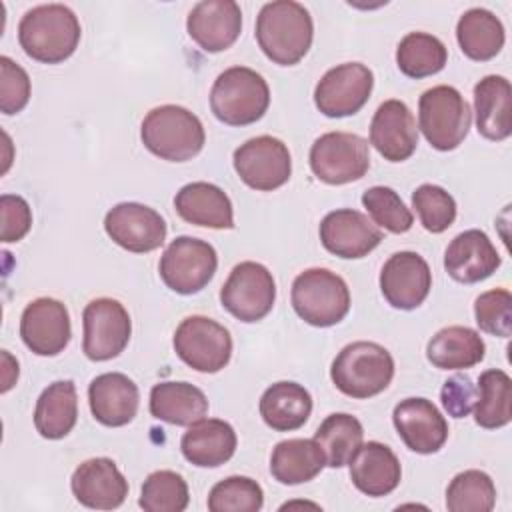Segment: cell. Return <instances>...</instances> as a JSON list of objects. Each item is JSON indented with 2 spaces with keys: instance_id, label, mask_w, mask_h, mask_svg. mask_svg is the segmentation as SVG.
Wrapping results in <instances>:
<instances>
[{
  "instance_id": "cell-1",
  "label": "cell",
  "mask_w": 512,
  "mask_h": 512,
  "mask_svg": "<svg viewBox=\"0 0 512 512\" xmlns=\"http://www.w3.org/2000/svg\"><path fill=\"white\" fill-rule=\"evenodd\" d=\"M254 34L268 60L280 66H294L312 46L314 22L300 2L274 0L260 8Z\"/></svg>"
},
{
  "instance_id": "cell-2",
  "label": "cell",
  "mask_w": 512,
  "mask_h": 512,
  "mask_svg": "<svg viewBox=\"0 0 512 512\" xmlns=\"http://www.w3.org/2000/svg\"><path fill=\"white\" fill-rule=\"evenodd\" d=\"M78 16L64 4L30 8L18 24L20 48L36 62L60 64L74 54L80 42Z\"/></svg>"
},
{
  "instance_id": "cell-3",
  "label": "cell",
  "mask_w": 512,
  "mask_h": 512,
  "mask_svg": "<svg viewBox=\"0 0 512 512\" xmlns=\"http://www.w3.org/2000/svg\"><path fill=\"white\" fill-rule=\"evenodd\" d=\"M140 138L148 152L168 162L192 160L206 142L200 118L178 104L152 108L142 120Z\"/></svg>"
},
{
  "instance_id": "cell-4",
  "label": "cell",
  "mask_w": 512,
  "mask_h": 512,
  "mask_svg": "<svg viewBox=\"0 0 512 512\" xmlns=\"http://www.w3.org/2000/svg\"><path fill=\"white\" fill-rule=\"evenodd\" d=\"M330 378L344 396L366 400L388 388L394 378V358L384 346L358 340L336 354Z\"/></svg>"
},
{
  "instance_id": "cell-5",
  "label": "cell",
  "mask_w": 512,
  "mask_h": 512,
  "mask_svg": "<svg viewBox=\"0 0 512 512\" xmlns=\"http://www.w3.org/2000/svg\"><path fill=\"white\" fill-rule=\"evenodd\" d=\"M270 104L266 80L248 66L226 68L212 84L210 110L228 126L258 122Z\"/></svg>"
},
{
  "instance_id": "cell-6",
  "label": "cell",
  "mask_w": 512,
  "mask_h": 512,
  "mask_svg": "<svg viewBox=\"0 0 512 512\" xmlns=\"http://www.w3.org/2000/svg\"><path fill=\"white\" fill-rule=\"evenodd\" d=\"M290 300L294 312L316 328L342 322L350 310L348 284L328 268H308L300 272L292 282Z\"/></svg>"
},
{
  "instance_id": "cell-7",
  "label": "cell",
  "mask_w": 512,
  "mask_h": 512,
  "mask_svg": "<svg viewBox=\"0 0 512 512\" xmlns=\"http://www.w3.org/2000/svg\"><path fill=\"white\" fill-rule=\"evenodd\" d=\"M472 112L464 96L448 84L432 86L418 100V128L440 152L458 148L468 136Z\"/></svg>"
},
{
  "instance_id": "cell-8",
  "label": "cell",
  "mask_w": 512,
  "mask_h": 512,
  "mask_svg": "<svg viewBox=\"0 0 512 512\" xmlns=\"http://www.w3.org/2000/svg\"><path fill=\"white\" fill-rule=\"evenodd\" d=\"M314 176L330 186L360 180L370 168L368 140L352 132H326L310 148Z\"/></svg>"
},
{
  "instance_id": "cell-9",
  "label": "cell",
  "mask_w": 512,
  "mask_h": 512,
  "mask_svg": "<svg viewBox=\"0 0 512 512\" xmlns=\"http://www.w3.org/2000/svg\"><path fill=\"white\" fill-rule=\"evenodd\" d=\"M218 268V254L206 240L178 236L164 250L158 272L162 282L176 294L190 296L200 292Z\"/></svg>"
},
{
  "instance_id": "cell-10",
  "label": "cell",
  "mask_w": 512,
  "mask_h": 512,
  "mask_svg": "<svg viewBox=\"0 0 512 512\" xmlns=\"http://www.w3.org/2000/svg\"><path fill=\"white\" fill-rule=\"evenodd\" d=\"M178 358L196 372H220L232 356V336L228 328L208 316L184 318L172 338Z\"/></svg>"
},
{
  "instance_id": "cell-11",
  "label": "cell",
  "mask_w": 512,
  "mask_h": 512,
  "mask_svg": "<svg viewBox=\"0 0 512 512\" xmlns=\"http://www.w3.org/2000/svg\"><path fill=\"white\" fill-rule=\"evenodd\" d=\"M276 282L260 262H240L220 288V302L240 322H258L274 306Z\"/></svg>"
},
{
  "instance_id": "cell-12",
  "label": "cell",
  "mask_w": 512,
  "mask_h": 512,
  "mask_svg": "<svg viewBox=\"0 0 512 512\" xmlns=\"http://www.w3.org/2000/svg\"><path fill=\"white\" fill-rule=\"evenodd\" d=\"M238 178L252 190L272 192L284 186L292 174L288 146L274 136H256L234 150L232 156Z\"/></svg>"
},
{
  "instance_id": "cell-13",
  "label": "cell",
  "mask_w": 512,
  "mask_h": 512,
  "mask_svg": "<svg viewBox=\"0 0 512 512\" xmlns=\"http://www.w3.org/2000/svg\"><path fill=\"white\" fill-rule=\"evenodd\" d=\"M82 350L92 362L116 358L130 342L132 320L124 304L114 298L90 300L82 312Z\"/></svg>"
},
{
  "instance_id": "cell-14",
  "label": "cell",
  "mask_w": 512,
  "mask_h": 512,
  "mask_svg": "<svg viewBox=\"0 0 512 512\" xmlns=\"http://www.w3.org/2000/svg\"><path fill=\"white\" fill-rule=\"evenodd\" d=\"M374 74L362 62H344L330 68L314 88V104L328 118L356 114L370 98Z\"/></svg>"
},
{
  "instance_id": "cell-15",
  "label": "cell",
  "mask_w": 512,
  "mask_h": 512,
  "mask_svg": "<svg viewBox=\"0 0 512 512\" xmlns=\"http://www.w3.org/2000/svg\"><path fill=\"white\" fill-rule=\"evenodd\" d=\"M104 230L120 248L144 254L160 248L166 240V220L140 202H120L104 216Z\"/></svg>"
},
{
  "instance_id": "cell-16",
  "label": "cell",
  "mask_w": 512,
  "mask_h": 512,
  "mask_svg": "<svg viewBox=\"0 0 512 512\" xmlns=\"http://www.w3.org/2000/svg\"><path fill=\"white\" fill-rule=\"evenodd\" d=\"M72 336L68 308L56 298H36L20 316V338L38 356L60 354Z\"/></svg>"
},
{
  "instance_id": "cell-17",
  "label": "cell",
  "mask_w": 512,
  "mask_h": 512,
  "mask_svg": "<svg viewBox=\"0 0 512 512\" xmlns=\"http://www.w3.org/2000/svg\"><path fill=\"white\" fill-rule=\"evenodd\" d=\"M432 288L428 262L412 252H394L380 270V290L386 302L398 310L418 308Z\"/></svg>"
},
{
  "instance_id": "cell-18",
  "label": "cell",
  "mask_w": 512,
  "mask_h": 512,
  "mask_svg": "<svg viewBox=\"0 0 512 512\" xmlns=\"http://www.w3.org/2000/svg\"><path fill=\"white\" fill-rule=\"evenodd\" d=\"M318 234L330 254L348 260L368 256L384 238L382 230L372 224L368 216L352 208L328 212L320 222Z\"/></svg>"
},
{
  "instance_id": "cell-19",
  "label": "cell",
  "mask_w": 512,
  "mask_h": 512,
  "mask_svg": "<svg viewBox=\"0 0 512 512\" xmlns=\"http://www.w3.org/2000/svg\"><path fill=\"white\" fill-rule=\"evenodd\" d=\"M392 422L408 450L434 454L448 440V422L426 398H406L394 406Z\"/></svg>"
},
{
  "instance_id": "cell-20",
  "label": "cell",
  "mask_w": 512,
  "mask_h": 512,
  "mask_svg": "<svg viewBox=\"0 0 512 512\" xmlns=\"http://www.w3.org/2000/svg\"><path fill=\"white\" fill-rule=\"evenodd\" d=\"M74 498L92 510H114L128 496V480L110 458L84 460L70 478Z\"/></svg>"
},
{
  "instance_id": "cell-21",
  "label": "cell",
  "mask_w": 512,
  "mask_h": 512,
  "mask_svg": "<svg viewBox=\"0 0 512 512\" xmlns=\"http://www.w3.org/2000/svg\"><path fill=\"white\" fill-rule=\"evenodd\" d=\"M186 30L204 52H222L240 36L242 10L234 0H202L190 10Z\"/></svg>"
},
{
  "instance_id": "cell-22",
  "label": "cell",
  "mask_w": 512,
  "mask_h": 512,
  "mask_svg": "<svg viewBox=\"0 0 512 512\" xmlns=\"http://www.w3.org/2000/svg\"><path fill=\"white\" fill-rule=\"evenodd\" d=\"M370 144L388 162L408 160L418 146L414 114L402 100H384L370 122Z\"/></svg>"
},
{
  "instance_id": "cell-23",
  "label": "cell",
  "mask_w": 512,
  "mask_h": 512,
  "mask_svg": "<svg viewBox=\"0 0 512 512\" xmlns=\"http://www.w3.org/2000/svg\"><path fill=\"white\" fill-rule=\"evenodd\" d=\"M502 258L486 232L470 228L452 238L444 252V270L462 284H476L496 272Z\"/></svg>"
},
{
  "instance_id": "cell-24",
  "label": "cell",
  "mask_w": 512,
  "mask_h": 512,
  "mask_svg": "<svg viewBox=\"0 0 512 512\" xmlns=\"http://www.w3.org/2000/svg\"><path fill=\"white\" fill-rule=\"evenodd\" d=\"M88 404L96 422L118 428L134 420L140 392L132 378L122 372H104L88 386Z\"/></svg>"
},
{
  "instance_id": "cell-25",
  "label": "cell",
  "mask_w": 512,
  "mask_h": 512,
  "mask_svg": "<svg viewBox=\"0 0 512 512\" xmlns=\"http://www.w3.org/2000/svg\"><path fill=\"white\" fill-rule=\"evenodd\" d=\"M352 484L366 496L380 498L396 490L402 478V466L390 446L382 442H368L348 462Z\"/></svg>"
},
{
  "instance_id": "cell-26",
  "label": "cell",
  "mask_w": 512,
  "mask_h": 512,
  "mask_svg": "<svg viewBox=\"0 0 512 512\" xmlns=\"http://www.w3.org/2000/svg\"><path fill=\"white\" fill-rule=\"evenodd\" d=\"M174 208L182 220L212 230L234 228V210L228 194L210 182H190L174 196Z\"/></svg>"
},
{
  "instance_id": "cell-27",
  "label": "cell",
  "mask_w": 512,
  "mask_h": 512,
  "mask_svg": "<svg viewBox=\"0 0 512 512\" xmlns=\"http://www.w3.org/2000/svg\"><path fill=\"white\" fill-rule=\"evenodd\" d=\"M236 444V432L228 422L220 418H200L182 434L180 450L190 464L216 468L234 456Z\"/></svg>"
},
{
  "instance_id": "cell-28",
  "label": "cell",
  "mask_w": 512,
  "mask_h": 512,
  "mask_svg": "<svg viewBox=\"0 0 512 512\" xmlns=\"http://www.w3.org/2000/svg\"><path fill=\"white\" fill-rule=\"evenodd\" d=\"M476 130L486 140H506L512 134V88L508 78L490 74L474 86Z\"/></svg>"
},
{
  "instance_id": "cell-29",
  "label": "cell",
  "mask_w": 512,
  "mask_h": 512,
  "mask_svg": "<svg viewBox=\"0 0 512 512\" xmlns=\"http://www.w3.org/2000/svg\"><path fill=\"white\" fill-rule=\"evenodd\" d=\"M260 416L266 426L276 432H290L304 426L312 412L310 392L290 380L276 382L264 390L258 404Z\"/></svg>"
},
{
  "instance_id": "cell-30",
  "label": "cell",
  "mask_w": 512,
  "mask_h": 512,
  "mask_svg": "<svg viewBox=\"0 0 512 512\" xmlns=\"http://www.w3.org/2000/svg\"><path fill=\"white\" fill-rule=\"evenodd\" d=\"M78 420V394L72 380L48 384L36 400L34 428L46 440H60L72 432Z\"/></svg>"
},
{
  "instance_id": "cell-31",
  "label": "cell",
  "mask_w": 512,
  "mask_h": 512,
  "mask_svg": "<svg viewBox=\"0 0 512 512\" xmlns=\"http://www.w3.org/2000/svg\"><path fill=\"white\" fill-rule=\"evenodd\" d=\"M486 344L468 326H446L426 344V358L440 370H464L484 360Z\"/></svg>"
},
{
  "instance_id": "cell-32",
  "label": "cell",
  "mask_w": 512,
  "mask_h": 512,
  "mask_svg": "<svg viewBox=\"0 0 512 512\" xmlns=\"http://www.w3.org/2000/svg\"><path fill=\"white\" fill-rule=\"evenodd\" d=\"M208 412L206 394L190 382H160L150 390V414L156 420L190 426Z\"/></svg>"
},
{
  "instance_id": "cell-33",
  "label": "cell",
  "mask_w": 512,
  "mask_h": 512,
  "mask_svg": "<svg viewBox=\"0 0 512 512\" xmlns=\"http://www.w3.org/2000/svg\"><path fill=\"white\" fill-rule=\"evenodd\" d=\"M324 466V452L314 438L282 440L274 446L270 456L272 478L286 486H296L314 480Z\"/></svg>"
},
{
  "instance_id": "cell-34",
  "label": "cell",
  "mask_w": 512,
  "mask_h": 512,
  "mask_svg": "<svg viewBox=\"0 0 512 512\" xmlns=\"http://www.w3.org/2000/svg\"><path fill=\"white\" fill-rule=\"evenodd\" d=\"M456 40L462 54L470 60H492L504 46V24L486 8H470L458 18Z\"/></svg>"
},
{
  "instance_id": "cell-35",
  "label": "cell",
  "mask_w": 512,
  "mask_h": 512,
  "mask_svg": "<svg viewBox=\"0 0 512 512\" xmlns=\"http://www.w3.org/2000/svg\"><path fill=\"white\" fill-rule=\"evenodd\" d=\"M478 396L474 404V422L480 428L494 430L512 420V380L504 370H484L476 384Z\"/></svg>"
},
{
  "instance_id": "cell-36",
  "label": "cell",
  "mask_w": 512,
  "mask_h": 512,
  "mask_svg": "<svg viewBox=\"0 0 512 512\" xmlns=\"http://www.w3.org/2000/svg\"><path fill=\"white\" fill-rule=\"evenodd\" d=\"M316 444L322 448L326 466H346L364 442V428L360 420L346 412H334L314 432Z\"/></svg>"
},
{
  "instance_id": "cell-37",
  "label": "cell",
  "mask_w": 512,
  "mask_h": 512,
  "mask_svg": "<svg viewBox=\"0 0 512 512\" xmlns=\"http://www.w3.org/2000/svg\"><path fill=\"white\" fill-rule=\"evenodd\" d=\"M448 60L444 42L428 32H408L396 48L398 70L408 78H426L438 74Z\"/></svg>"
},
{
  "instance_id": "cell-38",
  "label": "cell",
  "mask_w": 512,
  "mask_h": 512,
  "mask_svg": "<svg viewBox=\"0 0 512 512\" xmlns=\"http://www.w3.org/2000/svg\"><path fill=\"white\" fill-rule=\"evenodd\" d=\"M494 504L496 486L482 470H464L446 488V508L450 512H490Z\"/></svg>"
},
{
  "instance_id": "cell-39",
  "label": "cell",
  "mask_w": 512,
  "mask_h": 512,
  "mask_svg": "<svg viewBox=\"0 0 512 512\" xmlns=\"http://www.w3.org/2000/svg\"><path fill=\"white\" fill-rule=\"evenodd\" d=\"M188 500V484L178 472L156 470L146 476L138 504L146 512H182Z\"/></svg>"
},
{
  "instance_id": "cell-40",
  "label": "cell",
  "mask_w": 512,
  "mask_h": 512,
  "mask_svg": "<svg viewBox=\"0 0 512 512\" xmlns=\"http://www.w3.org/2000/svg\"><path fill=\"white\" fill-rule=\"evenodd\" d=\"M264 504L262 486L248 476H228L208 494L210 512H258Z\"/></svg>"
},
{
  "instance_id": "cell-41",
  "label": "cell",
  "mask_w": 512,
  "mask_h": 512,
  "mask_svg": "<svg viewBox=\"0 0 512 512\" xmlns=\"http://www.w3.org/2000/svg\"><path fill=\"white\" fill-rule=\"evenodd\" d=\"M362 204L366 212L372 216L376 226L392 232L404 234L412 228L414 218L406 208L402 198L390 186H372L362 194Z\"/></svg>"
},
{
  "instance_id": "cell-42",
  "label": "cell",
  "mask_w": 512,
  "mask_h": 512,
  "mask_svg": "<svg viewBox=\"0 0 512 512\" xmlns=\"http://www.w3.org/2000/svg\"><path fill=\"white\" fill-rule=\"evenodd\" d=\"M412 208L416 210L424 230L432 234L448 230L456 220V200L436 184H420L412 192Z\"/></svg>"
},
{
  "instance_id": "cell-43",
  "label": "cell",
  "mask_w": 512,
  "mask_h": 512,
  "mask_svg": "<svg viewBox=\"0 0 512 512\" xmlns=\"http://www.w3.org/2000/svg\"><path fill=\"white\" fill-rule=\"evenodd\" d=\"M474 318L482 332L508 338L512 334V294L506 288L482 292L474 300Z\"/></svg>"
},
{
  "instance_id": "cell-44",
  "label": "cell",
  "mask_w": 512,
  "mask_h": 512,
  "mask_svg": "<svg viewBox=\"0 0 512 512\" xmlns=\"http://www.w3.org/2000/svg\"><path fill=\"white\" fill-rule=\"evenodd\" d=\"M30 100L28 72L8 56H0V110L18 114Z\"/></svg>"
},
{
  "instance_id": "cell-45",
  "label": "cell",
  "mask_w": 512,
  "mask_h": 512,
  "mask_svg": "<svg viewBox=\"0 0 512 512\" xmlns=\"http://www.w3.org/2000/svg\"><path fill=\"white\" fill-rule=\"evenodd\" d=\"M0 220L2 242H18L22 240L32 226V210L30 204L18 194H2L0 196Z\"/></svg>"
},
{
  "instance_id": "cell-46",
  "label": "cell",
  "mask_w": 512,
  "mask_h": 512,
  "mask_svg": "<svg viewBox=\"0 0 512 512\" xmlns=\"http://www.w3.org/2000/svg\"><path fill=\"white\" fill-rule=\"evenodd\" d=\"M476 384H472L470 376L466 374H454L450 376L442 390H440V400L444 410L452 416V418H464L474 410L476 404Z\"/></svg>"
},
{
  "instance_id": "cell-47",
  "label": "cell",
  "mask_w": 512,
  "mask_h": 512,
  "mask_svg": "<svg viewBox=\"0 0 512 512\" xmlns=\"http://www.w3.org/2000/svg\"><path fill=\"white\" fill-rule=\"evenodd\" d=\"M2 362H4L2 392H8L14 386V382L18 380V362L8 354V350H2Z\"/></svg>"
}]
</instances>
